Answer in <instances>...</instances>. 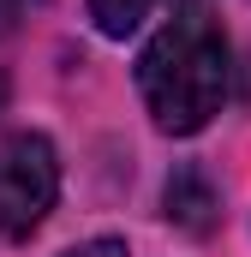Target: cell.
<instances>
[{
  "label": "cell",
  "instance_id": "obj_1",
  "mask_svg": "<svg viewBox=\"0 0 251 257\" xmlns=\"http://www.w3.org/2000/svg\"><path fill=\"white\" fill-rule=\"evenodd\" d=\"M227 72H233L227 66V36L203 12H180L138 54V90H144L150 120L168 138H191L221 114Z\"/></svg>",
  "mask_w": 251,
  "mask_h": 257
},
{
  "label": "cell",
  "instance_id": "obj_2",
  "mask_svg": "<svg viewBox=\"0 0 251 257\" xmlns=\"http://www.w3.org/2000/svg\"><path fill=\"white\" fill-rule=\"evenodd\" d=\"M60 197V156L42 132H12L0 144V233L30 239Z\"/></svg>",
  "mask_w": 251,
  "mask_h": 257
},
{
  "label": "cell",
  "instance_id": "obj_3",
  "mask_svg": "<svg viewBox=\"0 0 251 257\" xmlns=\"http://www.w3.org/2000/svg\"><path fill=\"white\" fill-rule=\"evenodd\" d=\"M168 221H180L186 233H209L215 227V186H209V174L203 168H174V180H168Z\"/></svg>",
  "mask_w": 251,
  "mask_h": 257
},
{
  "label": "cell",
  "instance_id": "obj_4",
  "mask_svg": "<svg viewBox=\"0 0 251 257\" xmlns=\"http://www.w3.org/2000/svg\"><path fill=\"white\" fill-rule=\"evenodd\" d=\"M144 12H150V0H90V18H96V30L102 36H132L138 24H144Z\"/></svg>",
  "mask_w": 251,
  "mask_h": 257
},
{
  "label": "cell",
  "instance_id": "obj_5",
  "mask_svg": "<svg viewBox=\"0 0 251 257\" xmlns=\"http://www.w3.org/2000/svg\"><path fill=\"white\" fill-rule=\"evenodd\" d=\"M66 257H132V251H126V239H108V233H102V239H84V245H72Z\"/></svg>",
  "mask_w": 251,
  "mask_h": 257
},
{
  "label": "cell",
  "instance_id": "obj_6",
  "mask_svg": "<svg viewBox=\"0 0 251 257\" xmlns=\"http://www.w3.org/2000/svg\"><path fill=\"white\" fill-rule=\"evenodd\" d=\"M174 6H186V12H191V6H197V0H174Z\"/></svg>",
  "mask_w": 251,
  "mask_h": 257
}]
</instances>
